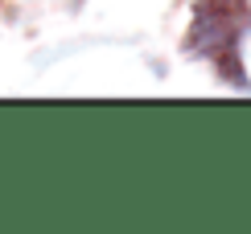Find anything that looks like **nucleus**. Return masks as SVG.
<instances>
[{
    "instance_id": "nucleus-1",
    "label": "nucleus",
    "mask_w": 251,
    "mask_h": 234,
    "mask_svg": "<svg viewBox=\"0 0 251 234\" xmlns=\"http://www.w3.org/2000/svg\"><path fill=\"white\" fill-rule=\"evenodd\" d=\"M251 25V0H198L190 49L198 58H210L231 82H243L239 41Z\"/></svg>"
}]
</instances>
